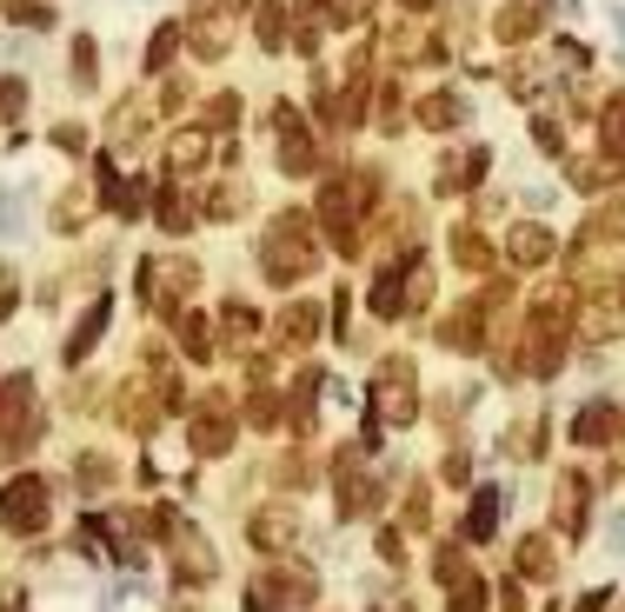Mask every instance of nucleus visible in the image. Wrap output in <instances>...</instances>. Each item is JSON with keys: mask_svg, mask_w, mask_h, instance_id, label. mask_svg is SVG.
Returning a JSON list of instances; mask_svg holds the SVG:
<instances>
[{"mask_svg": "<svg viewBox=\"0 0 625 612\" xmlns=\"http://www.w3.org/2000/svg\"><path fill=\"white\" fill-rule=\"evenodd\" d=\"M320 267V247H313V227L286 207L266 233H260V273L273 280V287H293V280H306Z\"/></svg>", "mask_w": 625, "mask_h": 612, "instance_id": "1", "label": "nucleus"}, {"mask_svg": "<svg viewBox=\"0 0 625 612\" xmlns=\"http://www.w3.org/2000/svg\"><path fill=\"white\" fill-rule=\"evenodd\" d=\"M33 440H40V393L27 373H13L0 380V460L33 453Z\"/></svg>", "mask_w": 625, "mask_h": 612, "instance_id": "2", "label": "nucleus"}, {"mask_svg": "<svg viewBox=\"0 0 625 612\" xmlns=\"http://www.w3.org/2000/svg\"><path fill=\"white\" fill-rule=\"evenodd\" d=\"M47 513H53V486H47V473H13V480L0 486V526H7L13 540L47 533Z\"/></svg>", "mask_w": 625, "mask_h": 612, "instance_id": "3", "label": "nucleus"}, {"mask_svg": "<svg viewBox=\"0 0 625 612\" xmlns=\"http://www.w3.org/2000/svg\"><path fill=\"white\" fill-rule=\"evenodd\" d=\"M193 280H200V267H193L187 253L140 260V300H147V313H173V307L193 293Z\"/></svg>", "mask_w": 625, "mask_h": 612, "instance_id": "4", "label": "nucleus"}, {"mask_svg": "<svg viewBox=\"0 0 625 612\" xmlns=\"http://www.w3.org/2000/svg\"><path fill=\"white\" fill-rule=\"evenodd\" d=\"M373 420L380 427H413L420 420V387L406 373V360H386L380 380H373Z\"/></svg>", "mask_w": 625, "mask_h": 612, "instance_id": "5", "label": "nucleus"}, {"mask_svg": "<svg viewBox=\"0 0 625 612\" xmlns=\"http://www.w3.org/2000/svg\"><path fill=\"white\" fill-rule=\"evenodd\" d=\"M293 606H313V580H306L300 566L253 573V586H246V612H293Z\"/></svg>", "mask_w": 625, "mask_h": 612, "instance_id": "6", "label": "nucleus"}, {"mask_svg": "<svg viewBox=\"0 0 625 612\" xmlns=\"http://www.w3.org/2000/svg\"><path fill=\"white\" fill-rule=\"evenodd\" d=\"M187 47H193L200 60H220V53L233 47V13H226V0H193V13H187Z\"/></svg>", "mask_w": 625, "mask_h": 612, "instance_id": "7", "label": "nucleus"}, {"mask_svg": "<svg viewBox=\"0 0 625 612\" xmlns=\"http://www.w3.org/2000/svg\"><path fill=\"white\" fill-rule=\"evenodd\" d=\"M246 540H253V553L286 560V553L300 546V513H293V506H260V513L246 520Z\"/></svg>", "mask_w": 625, "mask_h": 612, "instance_id": "8", "label": "nucleus"}, {"mask_svg": "<svg viewBox=\"0 0 625 612\" xmlns=\"http://www.w3.org/2000/svg\"><path fill=\"white\" fill-rule=\"evenodd\" d=\"M586 500H593L586 473H566V480H560V493H553V513H560V533H566V540H579V533H586Z\"/></svg>", "mask_w": 625, "mask_h": 612, "instance_id": "9", "label": "nucleus"}, {"mask_svg": "<svg viewBox=\"0 0 625 612\" xmlns=\"http://www.w3.org/2000/svg\"><path fill=\"white\" fill-rule=\"evenodd\" d=\"M546 13H553V0H506V7H500V40H506V47L533 40V33L546 27Z\"/></svg>", "mask_w": 625, "mask_h": 612, "instance_id": "10", "label": "nucleus"}, {"mask_svg": "<svg viewBox=\"0 0 625 612\" xmlns=\"http://www.w3.org/2000/svg\"><path fill=\"white\" fill-rule=\"evenodd\" d=\"M213 566H220V560H213V546H206L200 533H180V553H173V580H180V586H200V580H213Z\"/></svg>", "mask_w": 625, "mask_h": 612, "instance_id": "11", "label": "nucleus"}, {"mask_svg": "<svg viewBox=\"0 0 625 612\" xmlns=\"http://www.w3.org/2000/svg\"><path fill=\"white\" fill-rule=\"evenodd\" d=\"M206 153H213L206 127H180V133L167 140V167H173V173H200V167H206Z\"/></svg>", "mask_w": 625, "mask_h": 612, "instance_id": "12", "label": "nucleus"}, {"mask_svg": "<svg viewBox=\"0 0 625 612\" xmlns=\"http://www.w3.org/2000/svg\"><path fill=\"white\" fill-rule=\"evenodd\" d=\"M226 447H233V420H226L220 407H213V413L200 407V413H193V453H200V460H220Z\"/></svg>", "mask_w": 625, "mask_h": 612, "instance_id": "13", "label": "nucleus"}, {"mask_svg": "<svg viewBox=\"0 0 625 612\" xmlns=\"http://www.w3.org/2000/svg\"><path fill=\"white\" fill-rule=\"evenodd\" d=\"M466 120V100L453 93V87H440V93H426L420 100V127H433V133H453Z\"/></svg>", "mask_w": 625, "mask_h": 612, "instance_id": "14", "label": "nucleus"}, {"mask_svg": "<svg viewBox=\"0 0 625 612\" xmlns=\"http://www.w3.org/2000/svg\"><path fill=\"white\" fill-rule=\"evenodd\" d=\"M506 253H513V267H546V260H553V233H546L540 220H533V227H513Z\"/></svg>", "mask_w": 625, "mask_h": 612, "instance_id": "15", "label": "nucleus"}, {"mask_svg": "<svg viewBox=\"0 0 625 612\" xmlns=\"http://www.w3.org/2000/svg\"><path fill=\"white\" fill-rule=\"evenodd\" d=\"M313 340H320V307L313 300H293L280 313V347H313Z\"/></svg>", "mask_w": 625, "mask_h": 612, "instance_id": "16", "label": "nucleus"}, {"mask_svg": "<svg viewBox=\"0 0 625 612\" xmlns=\"http://www.w3.org/2000/svg\"><path fill=\"white\" fill-rule=\"evenodd\" d=\"M613 433H619V413H613L606 400H593L586 413H573V440H579V447H606Z\"/></svg>", "mask_w": 625, "mask_h": 612, "instance_id": "17", "label": "nucleus"}, {"mask_svg": "<svg viewBox=\"0 0 625 612\" xmlns=\"http://www.w3.org/2000/svg\"><path fill=\"white\" fill-rule=\"evenodd\" d=\"M213 347H220L213 320H206V313H180V353H187V360H213Z\"/></svg>", "mask_w": 625, "mask_h": 612, "instance_id": "18", "label": "nucleus"}, {"mask_svg": "<svg viewBox=\"0 0 625 612\" xmlns=\"http://www.w3.org/2000/svg\"><path fill=\"white\" fill-rule=\"evenodd\" d=\"M513 566H520L526 580H553V573H560V560H553V546H546L540 533H526V540H520V553H513Z\"/></svg>", "mask_w": 625, "mask_h": 612, "instance_id": "19", "label": "nucleus"}, {"mask_svg": "<svg viewBox=\"0 0 625 612\" xmlns=\"http://www.w3.org/2000/svg\"><path fill=\"white\" fill-rule=\"evenodd\" d=\"M453 260H460L466 273H486V267H493V247L480 240V227H453Z\"/></svg>", "mask_w": 625, "mask_h": 612, "instance_id": "20", "label": "nucleus"}, {"mask_svg": "<svg viewBox=\"0 0 625 612\" xmlns=\"http://www.w3.org/2000/svg\"><path fill=\"white\" fill-rule=\"evenodd\" d=\"M100 333H107V293L80 313V327H73V340H67V360H87V347H93Z\"/></svg>", "mask_w": 625, "mask_h": 612, "instance_id": "21", "label": "nucleus"}, {"mask_svg": "<svg viewBox=\"0 0 625 612\" xmlns=\"http://www.w3.org/2000/svg\"><path fill=\"white\" fill-rule=\"evenodd\" d=\"M493 520H500V493H480V500L466 506V540H473V546L493 540Z\"/></svg>", "mask_w": 625, "mask_h": 612, "instance_id": "22", "label": "nucleus"}, {"mask_svg": "<svg viewBox=\"0 0 625 612\" xmlns=\"http://www.w3.org/2000/svg\"><path fill=\"white\" fill-rule=\"evenodd\" d=\"M253 333H260L253 307H246V300H226V340H233V347H253Z\"/></svg>", "mask_w": 625, "mask_h": 612, "instance_id": "23", "label": "nucleus"}, {"mask_svg": "<svg viewBox=\"0 0 625 612\" xmlns=\"http://www.w3.org/2000/svg\"><path fill=\"white\" fill-rule=\"evenodd\" d=\"M7 13L20 27H53V0H7Z\"/></svg>", "mask_w": 625, "mask_h": 612, "instance_id": "24", "label": "nucleus"}, {"mask_svg": "<svg viewBox=\"0 0 625 612\" xmlns=\"http://www.w3.org/2000/svg\"><path fill=\"white\" fill-rule=\"evenodd\" d=\"M606 147H613V153H625V87L613 93V107H606Z\"/></svg>", "mask_w": 625, "mask_h": 612, "instance_id": "25", "label": "nucleus"}, {"mask_svg": "<svg viewBox=\"0 0 625 612\" xmlns=\"http://www.w3.org/2000/svg\"><path fill=\"white\" fill-rule=\"evenodd\" d=\"M453 612H486V580L473 573L466 586H453Z\"/></svg>", "mask_w": 625, "mask_h": 612, "instance_id": "26", "label": "nucleus"}, {"mask_svg": "<svg viewBox=\"0 0 625 612\" xmlns=\"http://www.w3.org/2000/svg\"><path fill=\"white\" fill-rule=\"evenodd\" d=\"M173 40H180V33H173V27H160V33H153V40H147V73H160V67H167V60H173Z\"/></svg>", "mask_w": 625, "mask_h": 612, "instance_id": "27", "label": "nucleus"}, {"mask_svg": "<svg viewBox=\"0 0 625 612\" xmlns=\"http://www.w3.org/2000/svg\"><path fill=\"white\" fill-rule=\"evenodd\" d=\"M73 87H93V40H73Z\"/></svg>", "mask_w": 625, "mask_h": 612, "instance_id": "28", "label": "nucleus"}, {"mask_svg": "<svg viewBox=\"0 0 625 612\" xmlns=\"http://www.w3.org/2000/svg\"><path fill=\"white\" fill-rule=\"evenodd\" d=\"M206 120H213V127H233V120H240V93H213V100H206Z\"/></svg>", "mask_w": 625, "mask_h": 612, "instance_id": "29", "label": "nucleus"}, {"mask_svg": "<svg viewBox=\"0 0 625 612\" xmlns=\"http://www.w3.org/2000/svg\"><path fill=\"white\" fill-rule=\"evenodd\" d=\"M373 0H333V27H366Z\"/></svg>", "mask_w": 625, "mask_h": 612, "instance_id": "30", "label": "nucleus"}, {"mask_svg": "<svg viewBox=\"0 0 625 612\" xmlns=\"http://www.w3.org/2000/svg\"><path fill=\"white\" fill-rule=\"evenodd\" d=\"M406 7H433V0H406Z\"/></svg>", "mask_w": 625, "mask_h": 612, "instance_id": "31", "label": "nucleus"}]
</instances>
